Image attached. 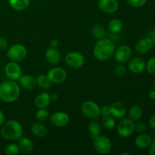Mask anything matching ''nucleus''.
I'll use <instances>...</instances> for the list:
<instances>
[{
    "mask_svg": "<svg viewBox=\"0 0 155 155\" xmlns=\"http://www.w3.org/2000/svg\"><path fill=\"white\" fill-rule=\"evenodd\" d=\"M114 42L107 38H102L97 41L93 48V54L95 58L101 61L110 59L114 54Z\"/></svg>",
    "mask_w": 155,
    "mask_h": 155,
    "instance_id": "nucleus-1",
    "label": "nucleus"
},
{
    "mask_svg": "<svg viewBox=\"0 0 155 155\" xmlns=\"http://www.w3.org/2000/svg\"><path fill=\"white\" fill-rule=\"evenodd\" d=\"M20 92L19 86L14 80H6L0 84V98L5 102L15 101L19 97Z\"/></svg>",
    "mask_w": 155,
    "mask_h": 155,
    "instance_id": "nucleus-2",
    "label": "nucleus"
},
{
    "mask_svg": "<svg viewBox=\"0 0 155 155\" xmlns=\"http://www.w3.org/2000/svg\"><path fill=\"white\" fill-rule=\"evenodd\" d=\"M0 134L7 140H18L23 136V127L19 122L11 120L1 126Z\"/></svg>",
    "mask_w": 155,
    "mask_h": 155,
    "instance_id": "nucleus-3",
    "label": "nucleus"
},
{
    "mask_svg": "<svg viewBox=\"0 0 155 155\" xmlns=\"http://www.w3.org/2000/svg\"><path fill=\"white\" fill-rule=\"evenodd\" d=\"M27 54L26 47L22 44H15L8 48L7 57L11 61L19 62L24 60Z\"/></svg>",
    "mask_w": 155,
    "mask_h": 155,
    "instance_id": "nucleus-4",
    "label": "nucleus"
},
{
    "mask_svg": "<svg viewBox=\"0 0 155 155\" xmlns=\"http://www.w3.org/2000/svg\"><path fill=\"white\" fill-rule=\"evenodd\" d=\"M81 112L89 119H97L101 116V107L92 101H86L82 104Z\"/></svg>",
    "mask_w": 155,
    "mask_h": 155,
    "instance_id": "nucleus-5",
    "label": "nucleus"
},
{
    "mask_svg": "<svg viewBox=\"0 0 155 155\" xmlns=\"http://www.w3.org/2000/svg\"><path fill=\"white\" fill-rule=\"evenodd\" d=\"M135 131V124L130 119H122L117 126V134L122 138H128Z\"/></svg>",
    "mask_w": 155,
    "mask_h": 155,
    "instance_id": "nucleus-6",
    "label": "nucleus"
},
{
    "mask_svg": "<svg viewBox=\"0 0 155 155\" xmlns=\"http://www.w3.org/2000/svg\"><path fill=\"white\" fill-rule=\"evenodd\" d=\"M94 148L95 151L101 154H106L111 150L112 144L110 139L105 136L99 135L98 137L94 139Z\"/></svg>",
    "mask_w": 155,
    "mask_h": 155,
    "instance_id": "nucleus-7",
    "label": "nucleus"
},
{
    "mask_svg": "<svg viewBox=\"0 0 155 155\" xmlns=\"http://www.w3.org/2000/svg\"><path fill=\"white\" fill-rule=\"evenodd\" d=\"M47 77H48L51 83L54 84H61L66 80L68 77V74L64 69L62 68H53L50 69L47 74Z\"/></svg>",
    "mask_w": 155,
    "mask_h": 155,
    "instance_id": "nucleus-8",
    "label": "nucleus"
},
{
    "mask_svg": "<svg viewBox=\"0 0 155 155\" xmlns=\"http://www.w3.org/2000/svg\"><path fill=\"white\" fill-rule=\"evenodd\" d=\"M65 61L70 68L77 69V68H81L84 64L85 58L84 56L80 52L72 51L67 54L65 57Z\"/></svg>",
    "mask_w": 155,
    "mask_h": 155,
    "instance_id": "nucleus-9",
    "label": "nucleus"
},
{
    "mask_svg": "<svg viewBox=\"0 0 155 155\" xmlns=\"http://www.w3.org/2000/svg\"><path fill=\"white\" fill-rule=\"evenodd\" d=\"M132 56V49L128 45H122L114 51L115 60L119 63L123 64L128 61Z\"/></svg>",
    "mask_w": 155,
    "mask_h": 155,
    "instance_id": "nucleus-10",
    "label": "nucleus"
},
{
    "mask_svg": "<svg viewBox=\"0 0 155 155\" xmlns=\"http://www.w3.org/2000/svg\"><path fill=\"white\" fill-rule=\"evenodd\" d=\"M5 75L11 80H19L22 75V71L20 65L17 62L11 61L6 64L5 68Z\"/></svg>",
    "mask_w": 155,
    "mask_h": 155,
    "instance_id": "nucleus-11",
    "label": "nucleus"
},
{
    "mask_svg": "<svg viewBox=\"0 0 155 155\" xmlns=\"http://www.w3.org/2000/svg\"><path fill=\"white\" fill-rule=\"evenodd\" d=\"M70 121V117L67 113L63 111L54 112L50 117V122L56 127H63L68 125Z\"/></svg>",
    "mask_w": 155,
    "mask_h": 155,
    "instance_id": "nucleus-12",
    "label": "nucleus"
},
{
    "mask_svg": "<svg viewBox=\"0 0 155 155\" xmlns=\"http://www.w3.org/2000/svg\"><path fill=\"white\" fill-rule=\"evenodd\" d=\"M145 68H146V63L141 58H133L129 60L128 68L132 73L141 74L145 71Z\"/></svg>",
    "mask_w": 155,
    "mask_h": 155,
    "instance_id": "nucleus-13",
    "label": "nucleus"
},
{
    "mask_svg": "<svg viewBox=\"0 0 155 155\" xmlns=\"http://www.w3.org/2000/svg\"><path fill=\"white\" fill-rule=\"evenodd\" d=\"M119 7L117 0H99L98 8L100 10L105 13H114L116 12Z\"/></svg>",
    "mask_w": 155,
    "mask_h": 155,
    "instance_id": "nucleus-14",
    "label": "nucleus"
},
{
    "mask_svg": "<svg viewBox=\"0 0 155 155\" xmlns=\"http://www.w3.org/2000/svg\"><path fill=\"white\" fill-rule=\"evenodd\" d=\"M110 108V114L115 118L122 119L127 114V107L122 102L120 101H116L111 104Z\"/></svg>",
    "mask_w": 155,
    "mask_h": 155,
    "instance_id": "nucleus-15",
    "label": "nucleus"
},
{
    "mask_svg": "<svg viewBox=\"0 0 155 155\" xmlns=\"http://www.w3.org/2000/svg\"><path fill=\"white\" fill-rule=\"evenodd\" d=\"M45 56L46 61L50 64L56 65L61 61L60 52L57 48H53V47H49L45 50Z\"/></svg>",
    "mask_w": 155,
    "mask_h": 155,
    "instance_id": "nucleus-16",
    "label": "nucleus"
},
{
    "mask_svg": "<svg viewBox=\"0 0 155 155\" xmlns=\"http://www.w3.org/2000/svg\"><path fill=\"white\" fill-rule=\"evenodd\" d=\"M153 43L148 37L141 39L137 42L136 45V51L138 53L145 54L148 53L152 48Z\"/></svg>",
    "mask_w": 155,
    "mask_h": 155,
    "instance_id": "nucleus-17",
    "label": "nucleus"
},
{
    "mask_svg": "<svg viewBox=\"0 0 155 155\" xmlns=\"http://www.w3.org/2000/svg\"><path fill=\"white\" fill-rule=\"evenodd\" d=\"M19 82L21 86L27 90H33L36 87V80L31 75H21Z\"/></svg>",
    "mask_w": 155,
    "mask_h": 155,
    "instance_id": "nucleus-18",
    "label": "nucleus"
},
{
    "mask_svg": "<svg viewBox=\"0 0 155 155\" xmlns=\"http://www.w3.org/2000/svg\"><path fill=\"white\" fill-rule=\"evenodd\" d=\"M51 101L50 95L47 92H42L39 94L36 97L34 101V104L37 108H45Z\"/></svg>",
    "mask_w": 155,
    "mask_h": 155,
    "instance_id": "nucleus-19",
    "label": "nucleus"
},
{
    "mask_svg": "<svg viewBox=\"0 0 155 155\" xmlns=\"http://www.w3.org/2000/svg\"><path fill=\"white\" fill-rule=\"evenodd\" d=\"M152 140H151V136L147 134H141L135 139V145L140 149H145V148H148Z\"/></svg>",
    "mask_w": 155,
    "mask_h": 155,
    "instance_id": "nucleus-20",
    "label": "nucleus"
},
{
    "mask_svg": "<svg viewBox=\"0 0 155 155\" xmlns=\"http://www.w3.org/2000/svg\"><path fill=\"white\" fill-rule=\"evenodd\" d=\"M18 140H19L20 150L22 151L25 154H28L33 151L34 145H33V142L30 139L27 137H21Z\"/></svg>",
    "mask_w": 155,
    "mask_h": 155,
    "instance_id": "nucleus-21",
    "label": "nucleus"
},
{
    "mask_svg": "<svg viewBox=\"0 0 155 155\" xmlns=\"http://www.w3.org/2000/svg\"><path fill=\"white\" fill-rule=\"evenodd\" d=\"M101 124L95 119L92 120L89 123V124H88V130H89V133H90L91 137L93 139L99 136L100 133H101Z\"/></svg>",
    "mask_w": 155,
    "mask_h": 155,
    "instance_id": "nucleus-22",
    "label": "nucleus"
},
{
    "mask_svg": "<svg viewBox=\"0 0 155 155\" xmlns=\"http://www.w3.org/2000/svg\"><path fill=\"white\" fill-rule=\"evenodd\" d=\"M9 5L16 11H24L30 5V0H8Z\"/></svg>",
    "mask_w": 155,
    "mask_h": 155,
    "instance_id": "nucleus-23",
    "label": "nucleus"
},
{
    "mask_svg": "<svg viewBox=\"0 0 155 155\" xmlns=\"http://www.w3.org/2000/svg\"><path fill=\"white\" fill-rule=\"evenodd\" d=\"M31 132L34 136L37 138H43L47 134V129L44 125L39 123L33 124L31 127Z\"/></svg>",
    "mask_w": 155,
    "mask_h": 155,
    "instance_id": "nucleus-24",
    "label": "nucleus"
},
{
    "mask_svg": "<svg viewBox=\"0 0 155 155\" xmlns=\"http://www.w3.org/2000/svg\"><path fill=\"white\" fill-rule=\"evenodd\" d=\"M143 114V110L139 105H133L129 110V117L131 120L138 121L141 119Z\"/></svg>",
    "mask_w": 155,
    "mask_h": 155,
    "instance_id": "nucleus-25",
    "label": "nucleus"
},
{
    "mask_svg": "<svg viewBox=\"0 0 155 155\" xmlns=\"http://www.w3.org/2000/svg\"><path fill=\"white\" fill-rule=\"evenodd\" d=\"M36 84L42 89H49L51 86V82L50 81L47 75L40 74L36 77Z\"/></svg>",
    "mask_w": 155,
    "mask_h": 155,
    "instance_id": "nucleus-26",
    "label": "nucleus"
},
{
    "mask_svg": "<svg viewBox=\"0 0 155 155\" xmlns=\"http://www.w3.org/2000/svg\"><path fill=\"white\" fill-rule=\"evenodd\" d=\"M123 24L120 20L112 19L108 23V30L110 33H119L122 30Z\"/></svg>",
    "mask_w": 155,
    "mask_h": 155,
    "instance_id": "nucleus-27",
    "label": "nucleus"
},
{
    "mask_svg": "<svg viewBox=\"0 0 155 155\" xmlns=\"http://www.w3.org/2000/svg\"><path fill=\"white\" fill-rule=\"evenodd\" d=\"M92 34L94 38L97 39H102V38L105 37L106 32L105 30L101 27V25H95L92 27Z\"/></svg>",
    "mask_w": 155,
    "mask_h": 155,
    "instance_id": "nucleus-28",
    "label": "nucleus"
},
{
    "mask_svg": "<svg viewBox=\"0 0 155 155\" xmlns=\"http://www.w3.org/2000/svg\"><path fill=\"white\" fill-rule=\"evenodd\" d=\"M115 124H116L115 120L111 115L107 117H102V125L105 129L111 130L115 127Z\"/></svg>",
    "mask_w": 155,
    "mask_h": 155,
    "instance_id": "nucleus-29",
    "label": "nucleus"
},
{
    "mask_svg": "<svg viewBox=\"0 0 155 155\" xmlns=\"http://www.w3.org/2000/svg\"><path fill=\"white\" fill-rule=\"evenodd\" d=\"M19 145L16 144H9L5 148V152L8 155H18L20 153Z\"/></svg>",
    "mask_w": 155,
    "mask_h": 155,
    "instance_id": "nucleus-30",
    "label": "nucleus"
},
{
    "mask_svg": "<svg viewBox=\"0 0 155 155\" xmlns=\"http://www.w3.org/2000/svg\"><path fill=\"white\" fill-rule=\"evenodd\" d=\"M49 116V113L45 108H39L36 113V118L39 121L46 120Z\"/></svg>",
    "mask_w": 155,
    "mask_h": 155,
    "instance_id": "nucleus-31",
    "label": "nucleus"
},
{
    "mask_svg": "<svg viewBox=\"0 0 155 155\" xmlns=\"http://www.w3.org/2000/svg\"><path fill=\"white\" fill-rule=\"evenodd\" d=\"M146 68L150 74L155 76V57L151 58L148 60L146 64Z\"/></svg>",
    "mask_w": 155,
    "mask_h": 155,
    "instance_id": "nucleus-32",
    "label": "nucleus"
},
{
    "mask_svg": "<svg viewBox=\"0 0 155 155\" xmlns=\"http://www.w3.org/2000/svg\"><path fill=\"white\" fill-rule=\"evenodd\" d=\"M115 74H116L117 77H123L127 73V68L123 64H117L115 67L114 69Z\"/></svg>",
    "mask_w": 155,
    "mask_h": 155,
    "instance_id": "nucleus-33",
    "label": "nucleus"
},
{
    "mask_svg": "<svg viewBox=\"0 0 155 155\" xmlns=\"http://www.w3.org/2000/svg\"><path fill=\"white\" fill-rule=\"evenodd\" d=\"M130 5L134 8L142 7L146 3L147 0H127Z\"/></svg>",
    "mask_w": 155,
    "mask_h": 155,
    "instance_id": "nucleus-34",
    "label": "nucleus"
},
{
    "mask_svg": "<svg viewBox=\"0 0 155 155\" xmlns=\"http://www.w3.org/2000/svg\"><path fill=\"white\" fill-rule=\"evenodd\" d=\"M135 130L138 133H144L146 130V125L142 122H138L135 124Z\"/></svg>",
    "mask_w": 155,
    "mask_h": 155,
    "instance_id": "nucleus-35",
    "label": "nucleus"
},
{
    "mask_svg": "<svg viewBox=\"0 0 155 155\" xmlns=\"http://www.w3.org/2000/svg\"><path fill=\"white\" fill-rule=\"evenodd\" d=\"M101 115H102V117H107L110 116V106L108 105H103L101 107Z\"/></svg>",
    "mask_w": 155,
    "mask_h": 155,
    "instance_id": "nucleus-36",
    "label": "nucleus"
},
{
    "mask_svg": "<svg viewBox=\"0 0 155 155\" xmlns=\"http://www.w3.org/2000/svg\"><path fill=\"white\" fill-rule=\"evenodd\" d=\"M8 48V42L6 39L0 36V50H5Z\"/></svg>",
    "mask_w": 155,
    "mask_h": 155,
    "instance_id": "nucleus-37",
    "label": "nucleus"
},
{
    "mask_svg": "<svg viewBox=\"0 0 155 155\" xmlns=\"http://www.w3.org/2000/svg\"><path fill=\"white\" fill-rule=\"evenodd\" d=\"M148 153L151 155H155V140L151 142L148 146Z\"/></svg>",
    "mask_w": 155,
    "mask_h": 155,
    "instance_id": "nucleus-38",
    "label": "nucleus"
},
{
    "mask_svg": "<svg viewBox=\"0 0 155 155\" xmlns=\"http://www.w3.org/2000/svg\"><path fill=\"white\" fill-rule=\"evenodd\" d=\"M148 37L151 39V42H152V43H153V45H155V30H151V31L150 32L149 34H148Z\"/></svg>",
    "mask_w": 155,
    "mask_h": 155,
    "instance_id": "nucleus-39",
    "label": "nucleus"
},
{
    "mask_svg": "<svg viewBox=\"0 0 155 155\" xmlns=\"http://www.w3.org/2000/svg\"><path fill=\"white\" fill-rule=\"evenodd\" d=\"M149 125L151 128L155 130V115H153V116H151V118H150Z\"/></svg>",
    "mask_w": 155,
    "mask_h": 155,
    "instance_id": "nucleus-40",
    "label": "nucleus"
},
{
    "mask_svg": "<svg viewBox=\"0 0 155 155\" xmlns=\"http://www.w3.org/2000/svg\"><path fill=\"white\" fill-rule=\"evenodd\" d=\"M59 42L57 39H51V42H50V46L53 47V48H56V47L58 45Z\"/></svg>",
    "mask_w": 155,
    "mask_h": 155,
    "instance_id": "nucleus-41",
    "label": "nucleus"
},
{
    "mask_svg": "<svg viewBox=\"0 0 155 155\" xmlns=\"http://www.w3.org/2000/svg\"><path fill=\"white\" fill-rule=\"evenodd\" d=\"M5 122V115L2 110H0V127L4 124Z\"/></svg>",
    "mask_w": 155,
    "mask_h": 155,
    "instance_id": "nucleus-42",
    "label": "nucleus"
},
{
    "mask_svg": "<svg viewBox=\"0 0 155 155\" xmlns=\"http://www.w3.org/2000/svg\"><path fill=\"white\" fill-rule=\"evenodd\" d=\"M50 97H51V100H52V101H57V100L59 98L58 95L57 93H53L52 95H50Z\"/></svg>",
    "mask_w": 155,
    "mask_h": 155,
    "instance_id": "nucleus-43",
    "label": "nucleus"
},
{
    "mask_svg": "<svg viewBox=\"0 0 155 155\" xmlns=\"http://www.w3.org/2000/svg\"><path fill=\"white\" fill-rule=\"evenodd\" d=\"M149 97L151 99H153V100L155 99V90H152L150 92Z\"/></svg>",
    "mask_w": 155,
    "mask_h": 155,
    "instance_id": "nucleus-44",
    "label": "nucleus"
},
{
    "mask_svg": "<svg viewBox=\"0 0 155 155\" xmlns=\"http://www.w3.org/2000/svg\"><path fill=\"white\" fill-rule=\"evenodd\" d=\"M130 153H127V152H124V153H122L121 155H130Z\"/></svg>",
    "mask_w": 155,
    "mask_h": 155,
    "instance_id": "nucleus-45",
    "label": "nucleus"
},
{
    "mask_svg": "<svg viewBox=\"0 0 155 155\" xmlns=\"http://www.w3.org/2000/svg\"><path fill=\"white\" fill-rule=\"evenodd\" d=\"M154 90H155V82H154Z\"/></svg>",
    "mask_w": 155,
    "mask_h": 155,
    "instance_id": "nucleus-46",
    "label": "nucleus"
}]
</instances>
